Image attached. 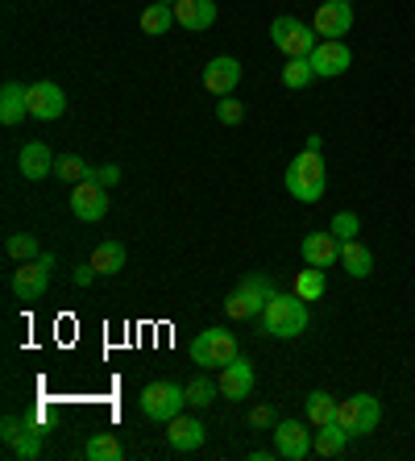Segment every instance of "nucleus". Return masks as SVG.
Returning a JSON list of instances; mask_svg holds the SVG:
<instances>
[{"label": "nucleus", "mask_w": 415, "mask_h": 461, "mask_svg": "<svg viewBox=\"0 0 415 461\" xmlns=\"http://www.w3.org/2000/svg\"><path fill=\"white\" fill-rule=\"evenodd\" d=\"M262 333L266 337H278V341H295V337H303V329H308V300H299L295 291H275L266 300V308H262Z\"/></svg>", "instance_id": "obj_1"}, {"label": "nucleus", "mask_w": 415, "mask_h": 461, "mask_svg": "<svg viewBox=\"0 0 415 461\" xmlns=\"http://www.w3.org/2000/svg\"><path fill=\"white\" fill-rule=\"evenodd\" d=\"M283 183H287L291 200H299V204H316V200H324V187H329V167H324V154H295L287 167V175H283Z\"/></svg>", "instance_id": "obj_2"}, {"label": "nucleus", "mask_w": 415, "mask_h": 461, "mask_svg": "<svg viewBox=\"0 0 415 461\" xmlns=\"http://www.w3.org/2000/svg\"><path fill=\"white\" fill-rule=\"evenodd\" d=\"M270 295H275L270 275H245V279L224 295V316H229V321H254V316H262Z\"/></svg>", "instance_id": "obj_3"}, {"label": "nucleus", "mask_w": 415, "mask_h": 461, "mask_svg": "<svg viewBox=\"0 0 415 461\" xmlns=\"http://www.w3.org/2000/svg\"><path fill=\"white\" fill-rule=\"evenodd\" d=\"M378 420H383V403H378V395H370V391H357V395H349V399H337V416H332V424H341L349 437H370V432L378 429Z\"/></svg>", "instance_id": "obj_4"}, {"label": "nucleus", "mask_w": 415, "mask_h": 461, "mask_svg": "<svg viewBox=\"0 0 415 461\" xmlns=\"http://www.w3.org/2000/svg\"><path fill=\"white\" fill-rule=\"evenodd\" d=\"M183 408H187V386L171 383V378H158L141 391V416L154 424H171L175 416H183Z\"/></svg>", "instance_id": "obj_5"}, {"label": "nucleus", "mask_w": 415, "mask_h": 461, "mask_svg": "<svg viewBox=\"0 0 415 461\" xmlns=\"http://www.w3.org/2000/svg\"><path fill=\"white\" fill-rule=\"evenodd\" d=\"M59 267V258L54 254H38V258H30V262H17L13 267V275H9V287H13V295L17 300H42L46 295V287H50V270Z\"/></svg>", "instance_id": "obj_6"}, {"label": "nucleus", "mask_w": 415, "mask_h": 461, "mask_svg": "<svg viewBox=\"0 0 415 461\" xmlns=\"http://www.w3.org/2000/svg\"><path fill=\"white\" fill-rule=\"evenodd\" d=\"M270 42L283 50V59H308L316 50L320 33L311 30V22H299V17H275L270 22Z\"/></svg>", "instance_id": "obj_7"}, {"label": "nucleus", "mask_w": 415, "mask_h": 461, "mask_svg": "<svg viewBox=\"0 0 415 461\" xmlns=\"http://www.w3.org/2000/svg\"><path fill=\"white\" fill-rule=\"evenodd\" d=\"M237 354H241V349H237V337L224 333V329H203V333L192 341V362L195 366H212V370H221V366H229Z\"/></svg>", "instance_id": "obj_8"}, {"label": "nucleus", "mask_w": 415, "mask_h": 461, "mask_svg": "<svg viewBox=\"0 0 415 461\" xmlns=\"http://www.w3.org/2000/svg\"><path fill=\"white\" fill-rule=\"evenodd\" d=\"M308 59H311V67H316V79H337L353 67V50L345 46V38H320Z\"/></svg>", "instance_id": "obj_9"}, {"label": "nucleus", "mask_w": 415, "mask_h": 461, "mask_svg": "<svg viewBox=\"0 0 415 461\" xmlns=\"http://www.w3.org/2000/svg\"><path fill=\"white\" fill-rule=\"evenodd\" d=\"M221 395L229 399V403H241V399H249L254 395V386H257V370H254V362L249 357H241L237 354L229 366H221Z\"/></svg>", "instance_id": "obj_10"}, {"label": "nucleus", "mask_w": 415, "mask_h": 461, "mask_svg": "<svg viewBox=\"0 0 415 461\" xmlns=\"http://www.w3.org/2000/svg\"><path fill=\"white\" fill-rule=\"evenodd\" d=\"M311 437H316V432H308L303 420H278L275 424V453L283 461H303L311 453Z\"/></svg>", "instance_id": "obj_11"}, {"label": "nucleus", "mask_w": 415, "mask_h": 461, "mask_svg": "<svg viewBox=\"0 0 415 461\" xmlns=\"http://www.w3.org/2000/svg\"><path fill=\"white\" fill-rule=\"evenodd\" d=\"M311 30L320 38H345L353 30V5L349 0H324L316 9V17H311Z\"/></svg>", "instance_id": "obj_12"}, {"label": "nucleus", "mask_w": 415, "mask_h": 461, "mask_svg": "<svg viewBox=\"0 0 415 461\" xmlns=\"http://www.w3.org/2000/svg\"><path fill=\"white\" fill-rule=\"evenodd\" d=\"M67 113V96L54 79H38L30 84V117L33 121H59Z\"/></svg>", "instance_id": "obj_13"}, {"label": "nucleus", "mask_w": 415, "mask_h": 461, "mask_svg": "<svg viewBox=\"0 0 415 461\" xmlns=\"http://www.w3.org/2000/svg\"><path fill=\"white\" fill-rule=\"evenodd\" d=\"M71 212L79 216V221H104L108 212V187H100V183L84 179V183H75V192H71Z\"/></svg>", "instance_id": "obj_14"}, {"label": "nucleus", "mask_w": 415, "mask_h": 461, "mask_svg": "<svg viewBox=\"0 0 415 461\" xmlns=\"http://www.w3.org/2000/svg\"><path fill=\"white\" fill-rule=\"evenodd\" d=\"M237 84H241V63H237L233 54H221V59H212V63L203 67V87H208L216 100L233 96Z\"/></svg>", "instance_id": "obj_15"}, {"label": "nucleus", "mask_w": 415, "mask_h": 461, "mask_svg": "<svg viewBox=\"0 0 415 461\" xmlns=\"http://www.w3.org/2000/svg\"><path fill=\"white\" fill-rule=\"evenodd\" d=\"M299 254L308 267H332V262H341V241L332 237V229H316V233L303 237Z\"/></svg>", "instance_id": "obj_16"}, {"label": "nucleus", "mask_w": 415, "mask_h": 461, "mask_svg": "<svg viewBox=\"0 0 415 461\" xmlns=\"http://www.w3.org/2000/svg\"><path fill=\"white\" fill-rule=\"evenodd\" d=\"M203 440H208V432H203V424L195 416H175L167 424V445L175 453H195V449H203Z\"/></svg>", "instance_id": "obj_17"}, {"label": "nucleus", "mask_w": 415, "mask_h": 461, "mask_svg": "<svg viewBox=\"0 0 415 461\" xmlns=\"http://www.w3.org/2000/svg\"><path fill=\"white\" fill-rule=\"evenodd\" d=\"M54 154H50V146L46 141H25L22 146V154H17V167H22V175L30 183H38V179H46V175H54Z\"/></svg>", "instance_id": "obj_18"}, {"label": "nucleus", "mask_w": 415, "mask_h": 461, "mask_svg": "<svg viewBox=\"0 0 415 461\" xmlns=\"http://www.w3.org/2000/svg\"><path fill=\"white\" fill-rule=\"evenodd\" d=\"M171 9H175V22L192 33L216 25V0H175Z\"/></svg>", "instance_id": "obj_19"}, {"label": "nucleus", "mask_w": 415, "mask_h": 461, "mask_svg": "<svg viewBox=\"0 0 415 461\" xmlns=\"http://www.w3.org/2000/svg\"><path fill=\"white\" fill-rule=\"evenodd\" d=\"M30 117V87L9 79V84L0 87V121L5 125H22Z\"/></svg>", "instance_id": "obj_20"}, {"label": "nucleus", "mask_w": 415, "mask_h": 461, "mask_svg": "<svg viewBox=\"0 0 415 461\" xmlns=\"http://www.w3.org/2000/svg\"><path fill=\"white\" fill-rule=\"evenodd\" d=\"M341 267L349 279H370L374 275V254L353 237V241H341Z\"/></svg>", "instance_id": "obj_21"}, {"label": "nucleus", "mask_w": 415, "mask_h": 461, "mask_svg": "<svg viewBox=\"0 0 415 461\" xmlns=\"http://www.w3.org/2000/svg\"><path fill=\"white\" fill-rule=\"evenodd\" d=\"M349 432L341 429V424H320L316 437H311V453H320V457H341L345 449H349Z\"/></svg>", "instance_id": "obj_22"}, {"label": "nucleus", "mask_w": 415, "mask_h": 461, "mask_svg": "<svg viewBox=\"0 0 415 461\" xmlns=\"http://www.w3.org/2000/svg\"><path fill=\"white\" fill-rule=\"evenodd\" d=\"M138 25H141V33H149V38H162V33L171 30V25H179V22H175V9H171V5H158V0H149L146 9H141Z\"/></svg>", "instance_id": "obj_23"}, {"label": "nucleus", "mask_w": 415, "mask_h": 461, "mask_svg": "<svg viewBox=\"0 0 415 461\" xmlns=\"http://www.w3.org/2000/svg\"><path fill=\"white\" fill-rule=\"evenodd\" d=\"M129 262L125 246L121 241H100L96 249H92V267H96V275H121Z\"/></svg>", "instance_id": "obj_24"}, {"label": "nucleus", "mask_w": 415, "mask_h": 461, "mask_svg": "<svg viewBox=\"0 0 415 461\" xmlns=\"http://www.w3.org/2000/svg\"><path fill=\"white\" fill-rule=\"evenodd\" d=\"M324 291H329V279H324V267H303L295 275V295L299 300H324Z\"/></svg>", "instance_id": "obj_25"}, {"label": "nucleus", "mask_w": 415, "mask_h": 461, "mask_svg": "<svg viewBox=\"0 0 415 461\" xmlns=\"http://www.w3.org/2000/svg\"><path fill=\"white\" fill-rule=\"evenodd\" d=\"M303 411H308V424H311V429H320V424H332V416H337V399H332L329 391H311V395L303 399Z\"/></svg>", "instance_id": "obj_26"}, {"label": "nucleus", "mask_w": 415, "mask_h": 461, "mask_svg": "<svg viewBox=\"0 0 415 461\" xmlns=\"http://www.w3.org/2000/svg\"><path fill=\"white\" fill-rule=\"evenodd\" d=\"M216 395H221V383L216 378H208V375H195L192 383H187V408H212L216 403Z\"/></svg>", "instance_id": "obj_27"}, {"label": "nucleus", "mask_w": 415, "mask_h": 461, "mask_svg": "<svg viewBox=\"0 0 415 461\" xmlns=\"http://www.w3.org/2000/svg\"><path fill=\"white\" fill-rule=\"evenodd\" d=\"M84 453L92 461H121L125 457V449H121V440L113 437V432H96V437L84 445Z\"/></svg>", "instance_id": "obj_28"}, {"label": "nucleus", "mask_w": 415, "mask_h": 461, "mask_svg": "<svg viewBox=\"0 0 415 461\" xmlns=\"http://www.w3.org/2000/svg\"><path fill=\"white\" fill-rule=\"evenodd\" d=\"M311 79H316V67H311V59H287V63H283V87L299 92V87H308Z\"/></svg>", "instance_id": "obj_29"}, {"label": "nucleus", "mask_w": 415, "mask_h": 461, "mask_svg": "<svg viewBox=\"0 0 415 461\" xmlns=\"http://www.w3.org/2000/svg\"><path fill=\"white\" fill-rule=\"evenodd\" d=\"M5 254H9L13 262H30V258L42 254V246H38V237H33V233H9V241H5Z\"/></svg>", "instance_id": "obj_30"}, {"label": "nucleus", "mask_w": 415, "mask_h": 461, "mask_svg": "<svg viewBox=\"0 0 415 461\" xmlns=\"http://www.w3.org/2000/svg\"><path fill=\"white\" fill-rule=\"evenodd\" d=\"M54 175L63 183H84L87 179V162L79 158V154H59V162H54Z\"/></svg>", "instance_id": "obj_31"}, {"label": "nucleus", "mask_w": 415, "mask_h": 461, "mask_svg": "<svg viewBox=\"0 0 415 461\" xmlns=\"http://www.w3.org/2000/svg\"><path fill=\"white\" fill-rule=\"evenodd\" d=\"M25 432H38V424H33V420H22V416H5V420H0V440H5V449H13Z\"/></svg>", "instance_id": "obj_32"}, {"label": "nucleus", "mask_w": 415, "mask_h": 461, "mask_svg": "<svg viewBox=\"0 0 415 461\" xmlns=\"http://www.w3.org/2000/svg\"><path fill=\"white\" fill-rule=\"evenodd\" d=\"M5 453H9V457H17V461H38V457H42V429L25 432V437L17 440L13 449H5Z\"/></svg>", "instance_id": "obj_33"}, {"label": "nucleus", "mask_w": 415, "mask_h": 461, "mask_svg": "<svg viewBox=\"0 0 415 461\" xmlns=\"http://www.w3.org/2000/svg\"><path fill=\"white\" fill-rule=\"evenodd\" d=\"M329 229H332V237H337V241H353V237L362 233V221H357V212H337Z\"/></svg>", "instance_id": "obj_34"}, {"label": "nucleus", "mask_w": 415, "mask_h": 461, "mask_svg": "<svg viewBox=\"0 0 415 461\" xmlns=\"http://www.w3.org/2000/svg\"><path fill=\"white\" fill-rule=\"evenodd\" d=\"M216 121H221V125H241V121H245V104H241V100H233V96H221V100H216Z\"/></svg>", "instance_id": "obj_35"}, {"label": "nucleus", "mask_w": 415, "mask_h": 461, "mask_svg": "<svg viewBox=\"0 0 415 461\" xmlns=\"http://www.w3.org/2000/svg\"><path fill=\"white\" fill-rule=\"evenodd\" d=\"M87 179L100 183V187H113V183H121V167H117V162H100V167H87Z\"/></svg>", "instance_id": "obj_36"}, {"label": "nucleus", "mask_w": 415, "mask_h": 461, "mask_svg": "<svg viewBox=\"0 0 415 461\" xmlns=\"http://www.w3.org/2000/svg\"><path fill=\"white\" fill-rule=\"evenodd\" d=\"M249 424H254V429H275V424H278L275 408H266V403H262V408H254V411H249Z\"/></svg>", "instance_id": "obj_37"}, {"label": "nucleus", "mask_w": 415, "mask_h": 461, "mask_svg": "<svg viewBox=\"0 0 415 461\" xmlns=\"http://www.w3.org/2000/svg\"><path fill=\"white\" fill-rule=\"evenodd\" d=\"M71 279H75V287H87V283L96 279V267H92V262H87V267H79V270H75Z\"/></svg>", "instance_id": "obj_38"}, {"label": "nucleus", "mask_w": 415, "mask_h": 461, "mask_svg": "<svg viewBox=\"0 0 415 461\" xmlns=\"http://www.w3.org/2000/svg\"><path fill=\"white\" fill-rule=\"evenodd\" d=\"M303 150L324 154V138H320V133H308V138H303Z\"/></svg>", "instance_id": "obj_39"}, {"label": "nucleus", "mask_w": 415, "mask_h": 461, "mask_svg": "<svg viewBox=\"0 0 415 461\" xmlns=\"http://www.w3.org/2000/svg\"><path fill=\"white\" fill-rule=\"evenodd\" d=\"M270 457H278V453L275 449H254L249 453V461H270Z\"/></svg>", "instance_id": "obj_40"}, {"label": "nucleus", "mask_w": 415, "mask_h": 461, "mask_svg": "<svg viewBox=\"0 0 415 461\" xmlns=\"http://www.w3.org/2000/svg\"><path fill=\"white\" fill-rule=\"evenodd\" d=\"M158 5H175V0H158Z\"/></svg>", "instance_id": "obj_41"}]
</instances>
